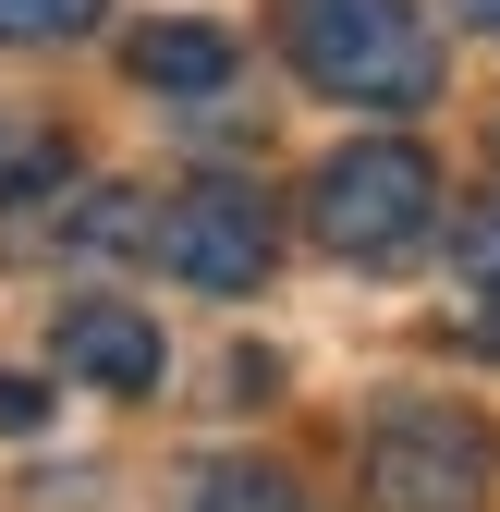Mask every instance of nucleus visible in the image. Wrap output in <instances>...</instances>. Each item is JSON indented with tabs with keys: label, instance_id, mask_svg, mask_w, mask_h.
<instances>
[{
	"label": "nucleus",
	"instance_id": "obj_1",
	"mask_svg": "<svg viewBox=\"0 0 500 512\" xmlns=\"http://www.w3.org/2000/svg\"><path fill=\"white\" fill-rule=\"evenodd\" d=\"M293 74L342 110H427L440 98V37L415 0H281Z\"/></svg>",
	"mask_w": 500,
	"mask_h": 512
},
{
	"label": "nucleus",
	"instance_id": "obj_2",
	"mask_svg": "<svg viewBox=\"0 0 500 512\" xmlns=\"http://www.w3.org/2000/svg\"><path fill=\"white\" fill-rule=\"evenodd\" d=\"M305 232H318L330 256H354V269H391V256H415L427 232H440V159H427L415 135H354L342 159H318V183H305Z\"/></svg>",
	"mask_w": 500,
	"mask_h": 512
},
{
	"label": "nucleus",
	"instance_id": "obj_3",
	"mask_svg": "<svg viewBox=\"0 0 500 512\" xmlns=\"http://www.w3.org/2000/svg\"><path fill=\"white\" fill-rule=\"evenodd\" d=\"M147 244H159V269L183 293H257L269 281V208L244 196V183H183L147 220Z\"/></svg>",
	"mask_w": 500,
	"mask_h": 512
},
{
	"label": "nucleus",
	"instance_id": "obj_4",
	"mask_svg": "<svg viewBox=\"0 0 500 512\" xmlns=\"http://www.w3.org/2000/svg\"><path fill=\"white\" fill-rule=\"evenodd\" d=\"M366 500L379 512H476L488 500V439L452 415H379L366 439Z\"/></svg>",
	"mask_w": 500,
	"mask_h": 512
},
{
	"label": "nucleus",
	"instance_id": "obj_5",
	"mask_svg": "<svg viewBox=\"0 0 500 512\" xmlns=\"http://www.w3.org/2000/svg\"><path fill=\"white\" fill-rule=\"evenodd\" d=\"M61 366L86 378V391H159V317H135L122 293H86V305H61Z\"/></svg>",
	"mask_w": 500,
	"mask_h": 512
},
{
	"label": "nucleus",
	"instance_id": "obj_6",
	"mask_svg": "<svg viewBox=\"0 0 500 512\" xmlns=\"http://www.w3.org/2000/svg\"><path fill=\"white\" fill-rule=\"evenodd\" d=\"M135 86H159V98H220L232 86V37L220 25H135Z\"/></svg>",
	"mask_w": 500,
	"mask_h": 512
},
{
	"label": "nucleus",
	"instance_id": "obj_7",
	"mask_svg": "<svg viewBox=\"0 0 500 512\" xmlns=\"http://www.w3.org/2000/svg\"><path fill=\"white\" fill-rule=\"evenodd\" d=\"M196 512H305L281 464H208L196 476Z\"/></svg>",
	"mask_w": 500,
	"mask_h": 512
},
{
	"label": "nucleus",
	"instance_id": "obj_8",
	"mask_svg": "<svg viewBox=\"0 0 500 512\" xmlns=\"http://www.w3.org/2000/svg\"><path fill=\"white\" fill-rule=\"evenodd\" d=\"M86 25H98V0H0V49H61Z\"/></svg>",
	"mask_w": 500,
	"mask_h": 512
},
{
	"label": "nucleus",
	"instance_id": "obj_9",
	"mask_svg": "<svg viewBox=\"0 0 500 512\" xmlns=\"http://www.w3.org/2000/svg\"><path fill=\"white\" fill-rule=\"evenodd\" d=\"M452 25L464 37H500V0H452Z\"/></svg>",
	"mask_w": 500,
	"mask_h": 512
},
{
	"label": "nucleus",
	"instance_id": "obj_10",
	"mask_svg": "<svg viewBox=\"0 0 500 512\" xmlns=\"http://www.w3.org/2000/svg\"><path fill=\"white\" fill-rule=\"evenodd\" d=\"M476 354H500V281H488V305H476V330H464Z\"/></svg>",
	"mask_w": 500,
	"mask_h": 512
},
{
	"label": "nucleus",
	"instance_id": "obj_11",
	"mask_svg": "<svg viewBox=\"0 0 500 512\" xmlns=\"http://www.w3.org/2000/svg\"><path fill=\"white\" fill-rule=\"evenodd\" d=\"M37 171V147H13V135H0V196H13V183Z\"/></svg>",
	"mask_w": 500,
	"mask_h": 512
}]
</instances>
